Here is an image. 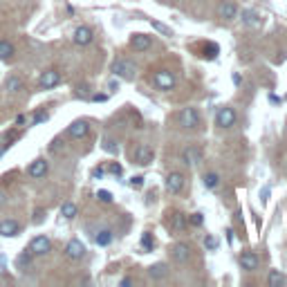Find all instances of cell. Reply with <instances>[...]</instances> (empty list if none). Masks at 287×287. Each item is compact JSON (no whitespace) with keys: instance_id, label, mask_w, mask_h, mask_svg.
<instances>
[{"instance_id":"3","label":"cell","mask_w":287,"mask_h":287,"mask_svg":"<svg viewBox=\"0 0 287 287\" xmlns=\"http://www.w3.org/2000/svg\"><path fill=\"white\" fill-rule=\"evenodd\" d=\"M177 123H180L182 128L186 130H193L200 126V112L195 108H184V110L177 115Z\"/></svg>"},{"instance_id":"23","label":"cell","mask_w":287,"mask_h":287,"mask_svg":"<svg viewBox=\"0 0 287 287\" xmlns=\"http://www.w3.org/2000/svg\"><path fill=\"white\" fill-rule=\"evenodd\" d=\"M16 54V50H14V45L9 41H0V61H9Z\"/></svg>"},{"instance_id":"16","label":"cell","mask_w":287,"mask_h":287,"mask_svg":"<svg viewBox=\"0 0 287 287\" xmlns=\"http://www.w3.org/2000/svg\"><path fill=\"white\" fill-rule=\"evenodd\" d=\"M47 162L45 159H36V162H32L30 169H27V173H30V177H34V180H41V177L47 175Z\"/></svg>"},{"instance_id":"35","label":"cell","mask_w":287,"mask_h":287,"mask_svg":"<svg viewBox=\"0 0 287 287\" xmlns=\"http://www.w3.org/2000/svg\"><path fill=\"white\" fill-rule=\"evenodd\" d=\"M188 222L193 224V227H202V222H204V216H202V213H191V216H188Z\"/></svg>"},{"instance_id":"30","label":"cell","mask_w":287,"mask_h":287,"mask_svg":"<svg viewBox=\"0 0 287 287\" xmlns=\"http://www.w3.org/2000/svg\"><path fill=\"white\" fill-rule=\"evenodd\" d=\"M218 52H220V47H218L216 43H206V45H204V54H202V56H204V59H216Z\"/></svg>"},{"instance_id":"36","label":"cell","mask_w":287,"mask_h":287,"mask_svg":"<svg viewBox=\"0 0 287 287\" xmlns=\"http://www.w3.org/2000/svg\"><path fill=\"white\" fill-rule=\"evenodd\" d=\"M204 247H206V249H211V252H216V249H218V240L213 238V236H206V238H204Z\"/></svg>"},{"instance_id":"37","label":"cell","mask_w":287,"mask_h":287,"mask_svg":"<svg viewBox=\"0 0 287 287\" xmlns=\"http://www.w3.org/2000/svg\"><path fill=\"white\" fill-rule=\"evenodd\" d=\"M76 97H79V99H90L88 85H79V88H76Z\"/></svg>"},{"instance_id":"25","label":"cell","mask_w":287,"mask_h":287,"mask_svg":"<svg viewBox=\"0 0 287 287\" xmlns=\"http://www.w3.org/2000/svg\"><path fill=\"white\" fill-rule=\"evenodd\" d=\"M32 265V252L27 249V252H23V253H18V258H16V267L18 270H27Z\"/></svg>"},{"instance_id":"17","label":"cell","mask_w":287,"mask_h":287,"mask_svg":"<svg viewBox=\"0 0 287 287\" xmlns=\"http://www.w3.org/2000/svg\"><path fill=\"white\" fill-rule=\"evenodd\" d=\"M20 234V224L16 220H2L0 222V236H5V238H14V236Z\"/></svg>"},{"instance_id":"19","label":"cell","mask_w":287,"mask_h":287,"mask_svg":"<svg viewBox=\"0 0 287 287\" xmlns=\"http://www.w3.org/2000/svg\"><path fill=\"white\" fill-rule=\"evenodd\" d=\"M173 258H175L177 263H188L191 260V247L180 242V245L173 247Z\"/></svg>"},{"instance_id":"10","label":"cell","mask_w":287,"mask_h":287,"mask_svg":"<svg viewBox=\"0 0 287 287\" xmlns=\"http://www.w3.org/2000/svg\"><path fill=\"white\" fill-rule=\"evenodd\" d=\"M88 133H90V123L83 121V119L70 123V128H68V135H70L72 139H83V137H88Z\"/></svg>"},{"instance_id":"42","label":"cell","mask_w":287,"mask_h":287,"mask_svg":"<svg viewBox=\"0 0 287 287\" xmlns=\"http://www.w3.org/2000/svg\"><path fill=\"white\" fill-rule=\"evenodd\" d=\"M92 177H94V180H99V177H103V169H94V170H92Z\"/></svg>"},{"instance_id":"43","label":"cell","mask_w":287,"mask_h":287,"mask_svg":"<svg viewBox=\"0 0 287 287\" xmlns=\"http://www.w3.org/2000/svg\"><path fill=\"white\" fill-rule=\"evenodd\" d=\"M23 123H25V115H18V117H16V126H23Z\"/></svg>"},{"instance_id":"6","label":"cell","mask_w":287,"mask_h":287,"mask_svg":"<svg viewBox=\"0 0 287 287\" xmlns=\"http://www.w3.org/2000/svg\"><path fill=\"white\" fill-rule=\"evenodd\" d=\"M61 83V74L56 70H45L41 74V79H38V88H43V90H52V88H56Z\"/></svg>"},{"instance_id":"7","label":"cell","mask_w":287,"mask_h":287,"mask_svg":"<svg viewBox=\"0 0 287 287\" xmlns=\"http://www.w3.org/2000/svg\"><path fill=\"white\" fill-rule=\"evenodd\" d=\"M65 256L70 258V260H81V258L85 256V247H83V242L79 240V238H72V240L65 245Z\"/></svg>"},{"instance_id":"40","label":"cell","mask_w":287,"mask_h":287,"mask_svg":"<svg viewBox=\"0 0 287 287\" xmlns=\"http://www.w3.org/2000/svg\"><path fill=\"white\" fill-rule=\"evenodd\" d=\"M133 283H135V281H133V278H128V276H126V278H121V283H119V287H130V285H133Z\"/></svg>"},{"instance_id":"5","label":"cell","mask_w":287,"mask_h":287,"mask_svg":"<svg viewBox=\"0 0 287 287\" xmlns=\"http://www.w3.org/2000/svg\"><path fill=\"white\" fill-rule=\"evenodd\" d=\"M236 123V110L234 108H220V110L216 112V126H220V128H231Z\"/></svg>"},{"instance_id":"31","label":"cell","mask_w":287,"mask_h":287,"mask_svg":"<svg viewBox=\"0 0 287 287\" xmlns=\"http://www.w3.org/2000/svg\"><path fill=\"white\" fill-rule=\"evenodd\" d=\"M97 198H99V202H103V204H110L112 200H115V195H112L110 191H106V188H101V191H97Z\"/></svg>"},{"instance_id":"41","label":"cell","mask_w":287,"mask_h":287,"mask_svg":"<svg viewBox=\"0 0 287 287\" xmlns=\"http://www.w3.org/2000/svg\"><path fill=\"white\" fill-rule=\"evenodd\" d=\"M59 148H61V139H54L52 144H50V151H52V152H54V151H59Z\"/></svg>"},{"instance_id":"38","label":"cell","mask_w":287,"mask_h":287,"mask_svg":"<svg viewBox=\"0 0 287 287\" xmlns=\"http://www.w3.org/2000/svg\"><path fill=\"white\" fill-rule=\"evenodd\" d=\"M108 173H112V175H121V166H119L117 162H112V164L108 166Z\"/></svg>"},{"instance_id":"15","label":"cell","mask_w":287,"mask_h":287,"mask_svg":"<svg viewBox=\"0 0 287 287\" xmlns=\"http://www.w3.org/2000/svg\"><path fill=\"white\" fill-rule=\"evenodd\" d=\"M182 162H184L186 166H198L200 162H202V152H200V148L188 146L186 151L182 152Z\"/></svg>"},{"instance_id":"29","label":"cell","mask_w":287,"mask_h":287,"mask_svg":"<svg viewBox=\"0 0 287 287\" xmlns=\"http://www.w3.org/2000/svg\"><path fill=\"white\" fill-rule=\"evenodd\" d=\"M103 151H106V152H110L112 157H115V155L119 152L117 141H115V139H110V137H103Z\"/></svg>"},{"instance_id":"1","label":"cell","mask_w":287,"mask_h":287,"mask_svg":"<svg viewBox=\"0 0 287 287\" xmlns=\"http://www.w3.org/2000/svg\"><path fill=\"white\" fill-rule=\"evenodd\" d=\"M110 72L115 76H119V79H123V81H135L139 68H137L135 61L130 59H115L110 65Z\"/></svg>"},{"instance_id":"14","label":"cell","mask_w":287,"mask_h":287,"mask_svg":"<svg viewBox=\"0 0 287 287\" xmlns=\"http://www.w3.org/2000/svg\"><path fill=\"white\" fill-rule=\"evenodd\" d=\"M258 265H260V260H258V256L253 252H242L240 253V267L245 271H256Z\"/></svg>"},{"instance_id":"13","label":"cell","mask_w":287,"mask_h":287,"mask_svg":"<svg viewBox=\"0 0 287 287\" xmlns=\"http://www.w3.org/2000/svg\"><path fill=\"white\" fill-rule=\"evenodd\" d=\"M152 157H155V151H152L148 144H144V146H139V148L135 151V164H139V166L151 164Z\"/></svg>"},{"instance_id":"20","label":"cell","mask_w":287,"mask_h":287,"mask_svg":"<svg viewBox=\"0 0 287 287\" xmlns=\"http://www.w3.org/2000/svg\"><path fill=\"white\" fill-rule=\"evenodd\" d=\"M23 79H20V76H9V79H7V83H5V90L9 94H16V92H20V90H23Z\"/></svg>"},{"instance_id":"9","label":"cell","mask_w":287,"mask_h":287,"mask_svg":"<svg viewBox=\"0 0 287 287\" xmlns=\"http://www.w3.org/2000/svg\"><path fill=\"white\" fill-rule=\"evenodd\" d=\"M182 188H184V175L182 173H169V177H166V191L170 195H177V193H182Z\"/></svg>"},{"instance_id":"34","label":"cell","mask_w":287,"mask_h":287,"mask_svg":"<svg viewBox=\"0 0 287 287\" xmlns=\"http://www.w3.org/2000/svg\"><path fill=\"white\" fill-rule=\"evenodd\" d=\"M152 245H155V242H152V236L151 234L141 236V247H144V252H152Z\"/></svg>"},{"instance_id":"24","label":"cell","mask_w":287,"mask_h":287,"mask_svg":"<svg viewBox=\"0 0 287 287\" xmlns=\"http://www.w3.org/2000/svg\"><path fill=\"white\" fill-rule=\"evenodd\" d=\"M267 283H270V287H283V285H285V276H283L278 270H271Z\"/></svg>"},{"instance_id":"28","label":"cell","mask_w":287,"mask_h":287,"mask_svg":"<svg viewBox=\"0 0 287 287\" xmlns=\"http://www.w3.org/2000/svg\"><path fill=\"white\" fill-rule=\"evenodd\" d=\"M202 182H204V186L206 188H218V184H220V175L218 173H206L204 177H202Z\"/></svg>"},{"instance_id":"12","label":"cell","mask_w":287,"mask_h":287,"mask_svg":"<svg viewBox=\"0 0 287 287\" xmlns=\"http://www.w3.org/2000/svg\"><path fill=\"white\" fill-rule=\"evenodd\" d=\"M72 41L76 43L79 47H85V45H90L92 43V30L90 27H76L74 30V34H72Z\"/></svg>"},{"instance_id":"4","label":"cell","mask_w":287,"mask_h":287,"mask_svg":"<svg viewBox=\"0 0 287 287\" xmlns=\"http://www.w3.org/2000/svg\"><path fill=\"white\" fill-rule=\"evenodd\" d=\"M30 252L32 256H45V253L52 252V240L47 236H36L34 240L30 242Z\"/></svg>"},{"instance_id":"8","label":"cell","mask_w":287,"mask_h":287,"mask_svg":"<svg viewBox=\"0 0 287 287\" xmlns=\"http://www.w3.org/2000/svg\"><path fill=\"white\" fill-rule=\"evenodd\" d=\"M218 16L222 18V20H234L238 16V5H236L234 0H222L218 5Z\"/></svg>"},{"instance_id":"39","label":"cell","mask_w":287,"mask_h":287,"mask_svg":"<svg viewBox=\"0 0 287 287\" xmlns=\"http://www.w3.org/2000/svg\"><path fill=\"white\" fill-rule=\"evenodd\" d=\"M141 184H144V177H141V175H135L133 180H130V186H135V188H139Z\"/></svg>"},{"instance_id":"33","label":"cell","mask_w":287,"mask_h":287,"mask_svg":"<svg viewBox=\"0 0 287 287\" xmlns=\"http://www.w3.org/2000/svg\"><path fill=\"white\" fill-rule=\"evenodd\" d=\"M50 119V115H47V110H41V112H36L34 117H32V126H38V123L47 121Z\"/></svg>"},{"instance_id":"22","label":"cell","mask_w":287,"mask_h":287,"mask_svg":"<svg viewBox=\"0 0 287 287\" xmlns=\"http://www.w3.org/2000/svg\"><path fill=\"white\" fill-rule=\"evenodd\" d=\"M94 242H97L99 247H108L112 242V231H110V229H101V231H97Z\"/></svg>"},{"instance_id":"44","label":"cell","mask_w":287,"mask_h":287,"mask_svg":"<svg viewBox=\"0 0 287 287\" xmlns=\"http://www.w3.org/2000/svg\"><path fill=\"white\" fill-rule=\"evenodd\" d=\"M92 99H94V101H106V94H94Z\"/></svg>"},{"instance_id":"26","label":"cell","mask_w":287,"mask_h":287,"mask_svg":"<svg viewBox=\"0 0 287 287\" xmlns=\"http://www.w3.org/2000/svg\"><path fill=\"white\" fill-rule=\"evenodd\" d=\"M76 211H79V209H76L74 202H63V206H61V216H63L65 220H72V218L76 216Z\"/></svg>"},{"instance_id":"21","label":"cell","mask_w":287,"mask_h":287,"mask_svg":"<svg viewBox=\"0 0 287 287\" xmlns=\"http://www.w3.org/2000/svg\"><path fill=\"white\" fill-rule=\"evenodd\" d=\"M170 224H173V229H175V231H184V229H186V224H188V220H186V216H184V213L175 211L173 216H170Z\"/></svg>"},{"instance_id":"11","label":"cell","mask_w":287,"mask_h":287,"mask_svg":"<svg viewBox=\"0 0 287 287\" xmlns=\"http://www.w3.org/2000/svg\"><path fill=\"white\" fill-rule=\"evenodd\" d=\"M152 45V38L148 34H133L130 36V47L135 50V52H146L151 50Z\"/></svg>"},{"instance_id":"18","label":"cell","mask_w":287,"mask_h":287,"mask_svg":"<svg viewBox=\"0 0 287 287\" xmlns=\"http://www.w3.org/2000/svg\"><path fill=\"white\" fill-rule=\"evenodd\" d=\"M148 276H151L152 281H162V278H166L169 276V265L166 263H155L148 267Z\"/></svg>"},{"instance_id":"32","label":"cell","mask_w":287,"mask_h":287,"mask_svg":"<svg viewBox=\"0 0 287 287\" xmlns=\"http://www.w3.org/2000/svg\"><path fill=\"white\" fill-rule=\"evenodd\" d=\"M151 25H152V27H155V30L159 32V34H164V36H173V30H170V27H166V25L157 23V20H151Z\"/></svg>"},{"instance_id":"27","label":"cell","mask_w":287,"mask_h":287,"mask_svg":"<svg viewBox=\"0 0 287 287\" xmlns=\"http://www.w3.org/2000/svg\"><path fill=\"white\" fill-rule=\"evenodd\" d=\"M242 20H245V25H252V27H258V25H260V18H258V14L252 12V9L242 12Z\"/></svg>"},{"instance_id":"2","label":"cell","mask_w":287,"mask_h":287,"mask_svg":"<svg viewBox=\"0 0 287 287\" xmlns=\"http://www.w3.org/2000/svg\"><path fill=\"white\" fill-rule=\"evenodd\" d=\"M152 85L157 90H162V92H169V90L175 88V76L169 70H159L152 74Z\"/></svg>"}]
</instances>
